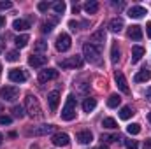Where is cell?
I'll list each match as a JSON object with an SVG mask.
<instances>
[{
    "instance_id": "43",
    "label": "cell",
    "mask_w": 151,
    "mask_h": 149,
    "mask_svg": "<svg viewBox=\"0 0 151 149\" xmlns=\"http://www.w3.org/2000/svg\"><path fill=\"white\" fill-rule=\"evenodd\" d=\"M79 11H81V7H79L77 4H74V7H72V12H74V14H77Z\"/></svg>"
},
{
    "instance_id": "22",
    "label": "cell",
    "mask_w": 151,
    "mask_h": 149,
    "mask_svg": "<svg viewBox=\"0 0 151 149\" xmlns=\"http://www.w3.org/2000/svg\"><path fill=\"white\" fill-rule=\"evenodd\" d=\"M95 107H97V98H91V97L84 98V102H83V111L84 112H91Z\"/></svg>"
},
{
    "instance_id": "6",
    "label": "cell",
    "mask_w": 151,
    "mask_h": 149,
    "mask_svg": "<svg viewBox=\"0 0 151 149\" xmlns=\"http://www.w3.org/2000/svg\"><path fill=\"white\" fill-rule=\"evenodd\" d=\"M62 69H81L83 67V58L81 56H70V58H67V60H60V63H58Z\"/></svg>"
},
{
    "instance_id": "20",
    "label": "cell",
    "mask_w": 151,
    "mask_h": 149,
    "mask_svg": "<svg viewBox=\"0 0 151 149\" xmlns=\"http://www.w3.org/2000/svg\"><path fill=\"white\" fill-rule=\"evenodd\" d=\"M109 30L111 32H121L123 30V19H119V18H113L111 21H109Z\"/></svg>"
},
{
    "instance_id": "5",
    "label": "cell",
    "mask_w": 151,
    "mask_h": 149,
    "mask_svg": "<svg viewBox=\"0 0 151 149\" xmlns=\"http://www.w3.org/2000/svg\"><path fill=\"white\" fill-rule=\"evenodd\" d=\"M56 49L60 51V53H65V51H69L70 49V46H72V40H70V35L69 34H60L58 37H56Z\"/></svg>"
},
{
    "instance_id": "25",
    "label": "cell",
    "mask_w": 151,
    "mask_h": 149,
    "mask_svg": "<svg viewBox=\"0 0 151 149\" xmlns=\"http://www.w3.org/2000/svg\"><path fill=\"white\" fill-rule=\"evenodd\" d=\"M28 40H30V37L27 35V34H23V35H18V37L14 39V42H16V47H27V44H28Z\"/></svg>"
},
{
    "instance_id": "42",
    "label": "cell",
    "mask_w": 151,
    "mask_h": 149,
    "mask_svg": "<svg viewBox=\"0 0 151 149\" xmlns=\"http://www.w3.org/2000/svg\"><path fill=\"white\" fill-rule=\"evenodd\" d=\"M146 34H148V37L151 39V23H148V25H146Z\"/></svg>"
},
{
    "instance_id": "23",
    "label": "cell",
    "mask_w": 151,
    "mask_h": 149,
    "mask_svg": "<svg viewBox=\"0 0 151 149\" xmlns=\"http://www.w3.org/2000/svg\"><path fill=\"white\" fill-rule=\"evenodd\" d=\"M56 21H58V18H53V19H49V21H44V23L40 25V32H42V34H49V32H53V27H55Z\"/></svg>"
},
{
    "instance_id": "13",
    "label": "cell",
    "mask_w": 151,
    "mask_h": 149,
    "mask_svg": "<svg viewBox=\"0 0 151 149\" xmlns=\"http://www.w3.org/2000/svg\"><path fill=\"white\" fill-rule=\"evenodd\" d=\"M150 79H151V69H150V67L141 69V70L135 74V77H134V81H135V82H146V81H150Z\"/></svg>"
},
{
    "instance_id": "2",
    "label": "cell",
    "mask_w": 151,
    "mask_h": 149,
    "mask_svg": "<svg viewBox=\"0 0 151 149\" xmlns=\"http://www.w3.org/2000/svg\"><path fill=\"white\" fill-rule=\"evenodd\" d=\"M25 109H27L30 117H40L42 116L40 104H39L37 97H34V95H27V98H25Z\"/></svg>"
},
{
    "instance_id": "9",
    "label": "cell",
    "mask_w": 151,
    "mask_h": 149,
    "mask_svg": "<svg viewBox=\"0 0 151 149\" xmlns=\"http://www.w3.org/2000/svg\"><path fill=\"white\" fill-rule=\"evenodd\" d=\"M47 63V56H42V54H32L28 58V65L34 67V69H40Z\"/></svg>"
},
{
    "instance_id": "27",
    "label": "cell",
    "mask_w": 151,
    "mask_h": 149,
    "mask_svg": "<svg viewBox=\"0 0 151 149\" xmlns=\"http://www.w3.org/2000/svg\"><path fill=\"white\" fill-rule=\"evenodd\" d=\"M102 126L107 128V130H116V128H118V123L114 121L113 117H104V119H102Z\"/></svg>"
},
{
    "instance_id": "14",
    "label": "cell",
    "mask_w": 151,
    "mask_h": 149,
    "mask_svg": "<svg viewBox=\"0 0 151 149\" xmlns=\"http://www.w3.org/2000/svg\"><path fill=\"white\" fill-rule=\"evenodd\" d=\"M58 102H60V93H58V91H51V93L47 95V104H49L51 112H56V109H58Z\"/></svg>"
},
{
    "instance_id": "33",
    "label": "cell",
    "mask_w": 151,
    "mask_h": 149,
    "mask_svg": "<svg viewBox=\"0 0 151 149\" xmlns=\"http://www.w3.org/2000/svg\"><path fill=\"white\" fill-rule=\"evenodd\" d=\"M65 7H67L65 2H55V4H53V9H55L56 14H63V12H65Z\"/></svg>"
},
{
    "instance_id": "26",
    "label": "cell",
    "mask_w": 151,
    "mask_h": 149,
    "mask_svg": "<svg viewBox=\"0 0 151 149\" xmlns=\"http://www.w3.org/2000/svg\"><path fill=\"white\" fill-rule=\"evenodd\" d=\"M121 137H119V133H102V137H100V140H104V142H118Z\"/></svg>"
},
{
    "instance_id": "38",
    "label": "cell",
    "mask_w": 151,
    "mask_h": 149,
    "mask_svg": "<svg viewBox=\"0 0 151 149\" xmlns=\"http://www.w3.org/2000/svg\"><path fill=\"white\" fill-rule=\"evenodd\" d=\"M12 117L11 116H0V125H11Z\"/></svg>"
},
{
    "instance_id": "48",
    "label": "cell",
    "mask_w": 151,
    "mask_h": 149,
    "mask_svg": "<svg viewBox=\"0 0 151 149\" xmlns=\"http://www.w3.org/2000/svg\"><path fill=\"white\" fill-rule=\"evenodd\" d=\"M148 121H150V123H151V112H150V114H148Z\"/></svg>"
},
{
    "instance_id": "50",
    "label": "cell",
    "mask_w": 151,
    "mask_h": 149,
    "mask_svg": "<svg viewBox=\"0 0 151 149\" xmlns=\"http://www.w3.org/2000/svg\"><path fill=\"white\" fill-rule=\"evenodd\" d=\"M0 74H2V65H0Z\"/></svg>"
},
{
    "instance_id": "31",
    "label": "cell",
    "mask_w": 151,
    "mask_h": 149,
    "mask_svg": "<svg viewBox=\"0 0 151 149\" xmlns=\"http://www.w3.org/2000/svg\"><path fill=\"white\" fill-rule=\"evenodd\" d=\"M127 132H128L130 135H137V133H141V125L132 123V125H128V126H127Z\"/></svg>"
},
{
    "instance_id": "37",
    "label": "cell",
    "mask_w": 151,
    "mask_h": 149,
    "mask_svg": "<svg viewBox=\"0 0 151 149\" xmlns=\"http://www.w3.org/2000/svg\"><path fill=\"white\" fill-rule=\"evenodd\" d=\"M125 146H127V149H137V142L128 139V140H125Z\"/></svg>"
},
{
    "instance_id": "44",
    "label": "cell",
    "mask_w": 151,
    "mask_h": 149,
    "mask_svg": "<svg viewBox=\"0 0 151 149\" xmlns=\"http://www.w3.org/2000/svg\"><path fill=\"white\" fill-rule=\"evenodd\" d=\"M146 98L151 102V88H148V90H146Z\"/></svg>"
},
{
    "instance_id": "46",
    "label": "cell",
    "mask_w": 151,
    "mask_h": 149,
    "mask_svg": "<svg viewBox=\"0 0 151 149\" xmlns=\"http://www.w3.org/2000/svg\"><path fill=\"white\" fill-rule=\"evenodd\" d=\"M4 25H5V18H4V16H0V28H2Z\"/></svg>"
},
{
    "instance_id": "49",
    "label": "cell",
    "mask_w": 151,
    "mask_h": 149,
    "mask_svg": "<svg viewBox=\"0 0 151 149\" xmlns=\"http://www.w3.org/2000/svg\"><path fill=\"white\" fill-rule=\"evenodd\" d=\"M2 139H4V137H2V133H0V146H2Z\"/></svg>"
},
{
    "instance_id": "34",
    "label": "cell",
    "mask_w": 151,
    "mask_h": 149,
    "mask_svg": "<svg viewBox=\"0 0 151 149\" xmlns=\"http://www.w3.org/2000/svg\"><path fill=\"white\" fill-rule=\"evenodd\" d=\"M5 60H7V62H18V60H19V53H18V51H9V53L5 54Z\"/></svg>"
},
{
    "instance_id": "12",
    "label": "cell",
    "mask_w": 151,
    "mask_h": 149,
    "mask_svg": "<svg viewBox=\"0 0 151 149\" xmlns=\"http://www.w3.org/2000/svg\"><path fill=\"white\" fill-rule=\"evenodd\" d=\"M114 79H116V84H118V88L121 90V93L128 95V93H130V90H128V84H127L125 75L121 74V72H116V74H114Z\"/></svg>"
},
{
    "instance_id": "4",
    "label": "cell",
    "mask_w": 151,
    "mask_h": 149,
    "mask_svg": "<svg viewBox=\"0 0 151 149\" xmlns=\"http://www.w3.org/2000/svg\"><path fill=\"white\" fill-rule=\"evenodd\" d=\"M19 97V90L16 86H4L0 88V98L7 100V102H14Z\"/></svg>"
},
{
    "instance_id": "11",
    "label": "cell",
    "mask_w": 151,
    "mask_h": 149,
    "mask_svg": "<svg viewBox=\"0 0 151 149\" xmlns=\"http://www.w3.org/2000/svg\"><path fill=\"white\" fill-rule=\"evenodd\" d=\"M56 77H58V70L56 69H46V70L39 72V81L40 82H47V81L56 79Z\"/></svg>"
},
{
    "instance_id": "10",
    "label": "cell",
    "mask_w": 151,
    "mask_h": 149,
    "mask_svg": "<svg viewBox=\"0 0 151 149\" xmlns=\"http://www.w3.org/2000/svg\"><path fill=\"white\" fill-rule=\"evenodd\" d=\"M53 144L55 146H58V148H65V146H69L70 144V137L67 135V133H55L53 135Z\"/></svg>"
},
{
    "instance_id": "18",
    "label": "cell",
    "mask_w": 151,
    "mask_h": 149,
    "mask_svg": "<svg viewBox=\"0 0 151 149\" xmlns=\"http://www.w3.org/2000/svg\"><path fill=\"white\" fill-rule=\"evenodd\" d=\"M12 28L16 32H25V30L30 28V21H27V19H14L12 21Z\"/></svg>"
},
{
    "instance_id": "51",
    "label": "cell",
    "mask_w": 151,
    "mask_h": 149,
    "mask_svg": "<svg viewBox=\"0 0 151 149\" xmlns=\"http://www.w3.org/2000/svg\"><path fill=\"white\" fill-rule=\"evenodd\" d=\"M0 111H2V105H0Z\"/></svg>"
},
{
    "instance_id": "1",
    "label": "cell",
    "mask_w": 151,
    "mask_h": 149,
    "mask_svg": "<svg viewBox=\"0 0 151 149\" xmlns=\"http://www.w3.org/2000/svg\"><path fill=\"white\" fill-rule=\"evenodd\" d=\"M83 54L90 63H100V47L99 46H95L91 42H86L83 46Z\"/></svg>"
},
{
    "instance_id": "8",
    "label": "cell",
    "mask_w": 151,
    "mask_h": 149,
    "mask_svg": "<svg viewBox=\"0 0 151 149\" xmlns=\"http://www.w3.org/2000/svg\"><path fill=\"white\" fill-rule=\"evenodd\" d=\"M55 125H40L37 128H32V130H28L27 133L28 135H47V133H51V132H55Z\"/></svg>"
},
{
    "instance_id": "29",
    "label": "cell",
    "mask_w": 151,
    "mask_h": 149,
    "mask_svg": "<svg viewBox=\"0 0 151 149\" xmlns=\"http://www.w3.org/2000/svg\"><path fill=\"white\" fill-rule=\"evenodd\" d=\"M111 62H113V63H118V62H119V47H118L116 42H114L113 47H111Z\"/></svg>"
},
{
    "instance_id": "35",
    "label": "cell",
    "mask_w": 151,
    "mask_h": 149,
    "mask_svg": "<svg viewBox=\"0 0 151 149\" xmlns=\"http://www.w3.org/2000/svg\"><path fill=\"white\" fill-rule=\"evenodd\" d=\"M46 49H47V42H44V40H37V42H35V51L44 53Z\"/></svg>"
},
{
    "instance_id": "28",
    "label": "cell",
    "mask_w": 151,
    "mask_h": 149,
    "mask_svg": "<svg viewBox=\"0 0 151 149\" xmlns=\"http://www.w3.org/2000/svg\"><path fill=\"white\" fill-rule=\"evenodd\" d=\"M132 116H134V111H132V107H128V105L121 107V111H119V117H121V119H130Z\"/></svg>"
},
{
    "instance_id": "36",
    "label": "cell",
    "mask_w": 151,
    "mask_h": 149,
    "mask_svg": "<svg viewBox=\"0 0 151 149\" xmlns=\"http://www.w3.org/2000/svg\"><path fill=\"white\" fill-rule=\"evenodd\" d=\"M37 9L40 11V12H46V11L49 9V4H47V2H39V4H37Z\"/></svg>"
},
{
    "instance_id": "21",
    "label": "cell",
    "mask_w": 151,
    "mask_h": 149,
    "mask_svg": "<svg viewBox=\"0 0 151 149\" xmlns=\"http://www.w3.org/2000/svg\"><path fill=\"white\" fill-rule=\"evenodd\" d=\"M90 40H91V44H95V46L102 44V42L106 40V32H104V30H97V32L90 37Z\"/></svg>"
},
{
    "instance_id": "45",
    "label": "cell",
    "mask_w": 151,
    "mask_h": 149,
    "mask_svg": "<svg viewBox=\"0 0 151 149\" xmlns=\"http://www.w3.org/2000/svg\"><path fill=\"white\" fill-rule=\"evenodd\" d=\"M4 49H5V44H4V40L0 39V53H4Z\"/></svg>"
},
{
    "instance_id": "19",
    "label": "cell",
    "mask_w": 151,
    "mask_h": 149,
    "mask_svg": "<svg viewBox=\"0 0 151 149\" xmlns=\"http://www.w3.org/2000/svg\"><path fill=\"white\" fill-rule=\"evenodd\" d=\"M144 53H146V51H144L142 46H134V47H132V63H137V62L144 56Z\"/></svg>"
},
{
    "instance_id": "41",
    "label": "cell",
    "mask_w": 151,
    "mask_h": 149,
    "mask_svg": "<svg viewBox=\"0 0 151 149\" xmlns=\"http://www.w3.org/2000/svg\"><path fill=\"white\" fill-rule=\"evenodd\" d=\"M144 149H151V139H146L144 140Z\"/></svg>"
},
{
    "instance_id": "24",
    "label": "cell",
    "mask_w": 151,
    "mask_h": 149,
    "mask_svg": "<svg viewBox=\"0 0 151 149\" xmlns=\"http://www.w3.org/2000/svg\"><path fill=\"white\" fill-rule=\"evenodd\" d=\"M84 11H86L88 14H95V12L99 11V2H95V0L86 2V4H84Z\"/></svg>"
},
{
    "instance_id": "16",
    "label": "cell",
    "mask_w": 151,
    "mask_h": 149,
    "mask_svg": "<svg viewBox=\"0 0 151 149\" xmlns=\"http://www.w3.org/2000/svg\"><path fill=\"white\" fill-rule=\"evenodd\" d=\"M144 14H148V12H146V9H144V7H141V5H134V7H130V9H128V16H130V18H134V19H141Z\"/></svg>"
},
{
    "instance_id": "32",
    "label": "cell",
    "mask_w": 151,
    "mask_h": 149,
    "mask_svg": "<svg viewBox=\"0 0 151 149\" xmlns=\"http://www.w3.org/2000/svg\"><path fill=\"white\" fill-rule=\"evenodd\" d=\"M11 112H12V116H14V117H18V119H21V117L25 116V111H23V107H21V105H14V107L11 109Z\"/></svg>"
},
{
    "instance_id": "40",
    "label": "cell",
    "mask_w": 151,
    "mask_h": 149,
    "mask_svg": "<svg viewBox=\"0 0 151 149\" xmlns=\"http://www.w3.org/2000/svg\"><path fill=\"white\" fill-rule=\"evenodd\" d=\"M11 7H12L11 2H0V11H2V9H11Z\"/></svg>"
},
{
    "instance_id": "17",
    "label": "cell",
    "mask_w": 151,
    "mask_h": 149,
    "mask_svg": "<svg viewBox=\"0 0 151 149\" xmlns=\"http://www.w3.org/2000/svg\"><path fill=\"white\" fill-rule=\"evenodd\" d=\"M128 37L132 39V40H141L142 39V28L139 25H132L128 28Z\"/></svg>"
},
{
    "instance_id": "47",
    "label": "cell",
    "mask_w": 151,
    "mask_h": 149,
    "mask_svg": "<svg viewBox=\"0 0 151 149\" xmlns=\"http://www.w3.org/2000/svg\"><path fill=\"white\" fill-rule=\"evenodd\" d=\"M95 149H107L106 146H99V148H95Z\"/></svg>"
},
{
    "instance_id": "39",
    "label": "cell",
    "mask_w": 151,
    "mask_h": 149,
    "mask_svg": "<svg viewBox=\"0 0 151 149\" xmlns=\"http://www.w3.org/2000/svg\"><path fill=\"white\" fill-rule=\"evenodd\" d=\"M69 27H70V30H77V28H79V23H77V21H74V19H72V21H69Z\"/></svg>"
},
{
    "instance_id": "7",
    "label": "cell",
    "mask_w": 151,
    "mask_h": 149,
    "mask_svg": "<svg viewBox=\"0 0 151 149\" xmlns=\"http://www.w3.org/2000/svg\"><path fill=\"white\" fill-rule=\"evenodd\" d=\"M9 79L12 82H25L28 79V74L23 69H12V70H9Z\"/></svg>"
},
{
    "instance_id": "3",
    "label": "cell",
    "mask_w": 151,
    "mask_h": 149,
    "mask_svg": "<svg viewBox=\"0 0 151 149\" xmlns=\"http://www.w3.org/2000/svg\"><path fill=\"white\" fill-rule=\"evenodd\" d=\"M76 117V98L74 95H69L67 97V102L62 109V119L63 121H72Z\"/></svg>"
},
{
    "instance_id": "30",
    "label": "cell",
    "mask_w": 151,
    "mask_h": 149,
    "mask_svg": "<svg viewBox=\"0 0 151 149\" xmlns=\"http://www.w3.org/2000/svg\"><path fill=\"white\" fill-rule=\"evenodd\" d=\"M119 104H121V98H119L118 95H111V97H109V100H107V105H109L111 109H116Z\"/></svg>"
},
{
    "instance_id": "15",
    "label": "cell",
    "mask_w": 151,
    "mask_h": 149,
    "mask_svg": "<svg viewBox=\"0 0 151 149\" xmlns=\"http://www.w3.org/2000/svg\"><path fill=\"white\" fill-rule=\"evenodd\" d=\"M91 140H93V133H91L90 130H81V132L77 133V142H79V144L86 146V144H90Z\"/></svg>"
}]
</instances>
